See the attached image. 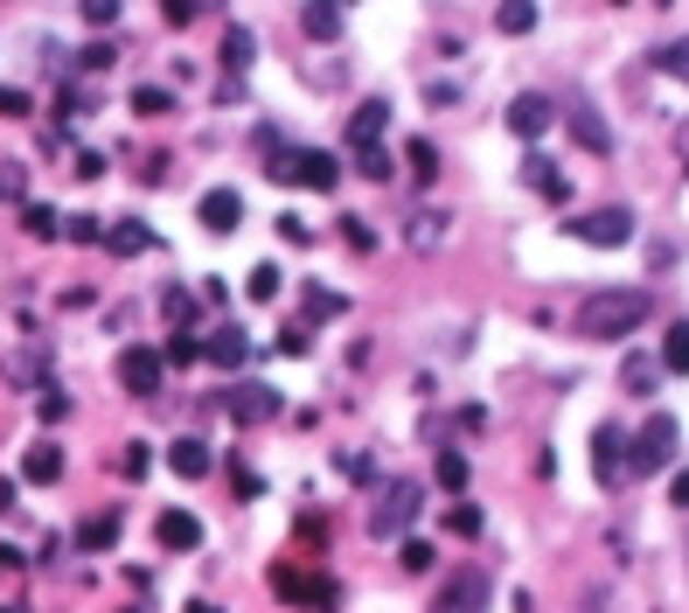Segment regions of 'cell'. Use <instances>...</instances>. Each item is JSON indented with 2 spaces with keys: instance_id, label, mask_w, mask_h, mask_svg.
<instances>
[{
  "instance_id": "1f68e13d",
  "label": "cell",
  "mask_w": 689,
  "mask_h": 613,
  "mask_svg": "<svg viewBox=\"0 0 689 613\" xmlns=\"http://www.w3.org/2000/svg\"><path fill=\"white\" fill-rule=\"evenodd\" d=\"M355 175H370V182H390V153H383V147H355Z\"/></svg>"
},
{
  "instance_id": "d6986e66",
  "label": "cell",
  "mask_w": 689,
  "mask_h": 613,
  "mask_svg": "<svg viewBox=\"0 0 689 613\" xmlns=\"http://www.w3.org/2000/svg\"><path fill=\"white\" fill-rule=\"evenodd\" d=\"M167 467H175L182 482H202V474L217 467V460H209V447H202V439H175V447H167Z\"/></svg>"
},
{
  "instance_id": "e0dca14e",
  "label": "cell",
  "mask_w": 689,
  "mask_h": 613,
  "mask_svg": "<svg viewBox=\"0 0 689 613\" xmlns=\"http://www.w3.org/2000/svg\"><path fill=\"white\" fill-rule=\"evenodd\" d=\"M523 182H529L544 203H564V196H571V182L558 175V161H544V153H529V161H523Z\"/></svg>"
},
{
  "instance_id": "7c38bea8",
  "label": "cell",
  "mask_w": 689,
  "mask_h": 613,
  "mask_svg": "<svg viewBox=\"0 0 689 613\" xmlns=\"http://www.w3.org/2000/svg\"><path fill=\"white\" fill-rule=\"evenodd\" d=\"M22 482L56 488V482H63V447H49V439H43V447H28L22 453Z\"/></svg>"
},
{
  "instance_id": "f907efd6",
  "label": "cell",
  "mask_w": 689,
  "mask_h": 613,
  "mask_svg": "<svg viewBox=\"0 0 689 613\" xmlns=\"http://www.w3.org/2000/svg\"><path fill=\"white\" fill-rule=\"evenodd\" d=\"M279 238H285V244H306V238H314V230H306L300 217H279Z\"/></svg>"
},
{
  "instance_id": "f546056e",
  "label": "cell",
  "mask_w": 689,
  "mask_h": 613,
  "mask_svg": "<svg viewBox=\"0 0 689 613\" xmlns=\"http://www.w3.org/2000/svg\"><path fill=\"white\" fill-rule=\"evenodd\" d=\"M77 14H84L91 28H112V22L126 14V0H77Z\"/></svg>"
},
{
  "instance_id": "d6a6232c",
  "label": "cell",
  "mask_w": 689,
  "mask_h": 613,
  "mask_svg": "<svg viewBox=\"0 0 689 613\" xmlns=\"http://www.w3.org/2000/svg\"><path fill=\"white\" fill-rule=\"evenodd\" d=\"M132 112H147V119H161V112H175V99H167L161 84H140V91H132Z\"/></svg>"
},
{
  "instance_id": "44dd1931",
  "label": "cell",
  "mask_w": 689,
  "mask_h": 613,
  "mask_svg": "<svg viewBox=\"0 0 689 613\" xmlns=\"http://www.w3.org/2000/svg\"><path fill=\"white\" fill-rule=\"evenodd\" d=\"M252 63H258V35H252V28H230V35H223V70L244 77Z\"/></svg>"
},
{
  "instance_id": "83f0119b",
  "label": "cell",
  "mask_w": 689,
  "mask_h": 613,
  "mask_svg": "<svg viewBox=\"0 0 689 613\" xmlns=\"http://www.w3.org/2000/svg\"><path fill=\"white\" fill-rule=\"evenodd\" d=\"M397 565H405V571H432V544H425V536H397Z\"/></svg>"
},
{
  "instance_id": "ee69618b",
  "label": "cell",
  "mask_w": 689,
  "mask_h": 613,
  "mask_svg": "<svg viewBox=\"0 0 689 613\" xmlns=\"http://www.w3.org/2000/svg\"><path fill=\"white\" fill-rule=\"evenodd\" d=\"M70 244H105V223L98 217H70Z\"/></svg>"
},
{
  "instance_id": "484cf974",
  "label": "cell",
  "mask_w": 689,
  "mask_h": 613,
  "mask_svg": "<svg viewBox=\"0 0 689 613\" xmlns=\"http://www.w3.org/2000/svg\"><path fill=\"white\" fill-rule=\"evenodd\" d=\"M662 370H676V377H689V321H676V328L662 335Z\"/></svg>"
},
{
  "instance_id": "4dcf8cb0",
  "label": "cell",
  "mask_w": 689,
  "mask_h": 613,
  "mask_svg": "<svg viewBox=\"0 0 689 613\" xmlns=\"http://www.w3.org/2000/svg\"><path fill=\"white\" fill-rule=\"evenodd\" d=\"M405 161H411V175H418V182H432V175H439V147H432V140H411V147H405Z\"/></svg>"
},
{
  "instance_id": "74e56055",
  "label": "cell",
  "mask_w": 689,
  "mask_h": 613,
  "mask_svg": "<svg viewBox=\"0 0 689 613\" xmlns=\"http://www.w3.org/2000/svg\"><path fill=\"white\" fill-rule=\"evenodd\" d=\"M161 307H167V321H175V328H188V321H196V300H188L182 286H167V293H161Z\"/></svg>"
},
{
  "instance_id": "5b68a950",
  "label": "cell",
  "mask_w": 689,
  "mask_h": 613,
  "mask_svg": "<svg viewBox=\"0 0 689 613\" xmlns=\"http://www.w3.org/2000/svg\"><path fill=\"white\" fill-rule=\"evenodd\" d=\"M223 412H230V426H272V418L285 412V397L272 391V383H230V397H223Z\"/></svg>"
},
{
  "instance_id": "6da1fadb",
  "label": "cell",
  "mask_w": 689,
  "mask_h": 613,
  "mask_svg": "<svg viewBox=\"0 0 689 613\" xmlns=\"http://www.w3.org/2000/svg\"><path fill=\"white\" fill-rule=\"evenodd\" d=\"M647 314H655V293H647V286H599V293L579 307V335L585 342H627Z\"/></svg>"
},
{
  "instance_id": "cb8c5ba5",
  "label": "cell",
  "mask_w": 689,
  "mask_h": 613,
  "mask_svg": "<svg viewBox=\"0 0 689 613\" xmlns=\"http://www.w3.org/2000/svg\"><path fill=\"white\" fill-rule=\"evenodd\" d=\"M620 383H627L634 397H647V391L662 383V362H647V356H627V362H620Z\"/></svg>"
},
{
  "instance_id": "ac0fdd59",
  "label": "cell",
  "mask_w": 689,
  "mask_h": 613,
  "mask_svg": "<svg viewBox=\"0 0 689 613\" xmlns=\"http://www.w3.org/2000/svg\"><path fill=\"white\" fill-rule=\"evenodd\" d=\"M405 238H411V252H439V244H446V209H418V217H405Z\"/></svg>"
},
{
  "instance_id": "8d00e7d4",
  "label": "cell",
  "mask_w": 689,
  "mask_h": 613,
  "mask_svg": "<svg viewBox=\"0 0 689 613\" xmlns=\"http://www.w3.org/2000/svg\"><path fill=\"white\" fill-rule=\"evenodd\" d=\"M341 244H349V252H376V230L362 217H341Z\"/></svg>"
},
{
  "instance_id": "277c9868",
  "label": "cell",
  "mask_w": 689,
  "mask_h": 613,
  "mask_svg": "<svg viewBox=\"0 0 689 613\" xmlns=\"http://www.w3.org/2000/svg\"><path fill=\"white\" fill-rule=\"evenodd\" d=\"M676 439H682V426H676V418H668V412H655V418H647V426H641L634 453H627V467H634V474H662L668 460H676Z\"/></svg>"
},
{
  "instance_id": "5bb4252c",
  "label": "cell",
  "mask_w": 689,
  "mask_h": 613,
  "mask_svg": "<svg viewBox=\"0 0 689 613\" xmlns=\"http://www.w3.org/2000/svg\"><path fill=\"white\" fill-rule=\"evenodd\" d=\"M571 140H579L585 153H612V126L592 105H571Z\"/></svg>"
},
{
  "instance_id": "c3c4849f",
  "label": "cell",
  "mask_w": 689,
  "mask_h": 613,
  "mask_svg": "<svg viewBox=\"0 0 689 613\" xmlns=\"http://www.w3.org/2000/svg\"><path fill=\"white\" fill-rule=\"evenodd\" d=\"M335 467L349 474V482H370V460H362V453H335Z\"/></svg>"
},
{
  "instance_id": "9a60e30c",
  "label": "cell",
  "mask_w": 689,
  "mask_h": 613,
  "mask_svg": "<svg viewBox=\"0 0 689 613\" xmlns=\"http://www.w3.org/2000/svg\"><path fill=\"white\" fill-rule=\"evenodd\" d=\"M300 35H306V43H335V35H341V8H335V0H306V8H300Z\"/></svg>"
},
{
  "instance_id": "bcb514c9",
  "label": "cell",
  "mask_w": 689,
  "mask_h": 613,
  "mask_svg": "<svg viewBox=\"0 0 689 613\" xmlns=\"http://www.w3.org/2000/svg\"><path fill=\"white\" fill-rule=\"evenodd\" d=\"M70 175H77V182H98V175H105V153H77Z\"/></svg>"
},
{
  "instance_id": "7402d4cb",
  "label": "cell",
  "mask_w": 689,
  "mask_h": 613,
  "mask_svg": "<svg viewBox=\"0 0 689 613\" xmlns=\"http://www.w3.org/2000/svg\"><path fill=\"white\" fill-rule=\"evenodd\" d=\"M77 544H84V551H112V544H119V516H84V523H77Z\"/></svg>"
},
{
  "instance_id": "f1b7e54d",
  "label": "cell",
  "mask_w": 689,
  "mask_h": 613,
  "mask_svg": "<svg viewBox=\"0 0 689 613\" xmlns=\"http://www.w3.org/2000/svg\"><path fill=\"white\" fill-rule=\"evenodd\" d=\"M35 412H43V426H63V418H70V391H56V383H43Z\"/></svg>"
},
{
  "instance_id": "f6af8a7d",
  "label": "cell",
  "mask_w": 689,
  "mask_h": 613,
  "mask_svg": "<svg viewBox=\"0 0 689 613\" xmlns=\"http://www.w3.org/2000/svg\"><path fill=\"white\" fill-rule=\"evenodd\" d=\"M0 119H28V91H14V84H0Z\"/></svg>"
},
{
  "instance_id": "6f0895ef",
  "label": "cell",
  "mask_w": 689,
  "mask_h": 613,
  "mask_svg": "<svg viewBox=\"0 0 689 613\" xmlns=\"http://www.w3.org/2000/svg\"><path fill=\"white\" fill-rule=\"evenodd\" d=\"M126 613H140V606H126Z\"/></svg>"
},
{
  "instance_id": "ffe728a7",
  "label": "cell",
  "mask_w": 689,
  "mask_h": 613,
  "mask_svg": "<svg viewBox=\"0 0 689 613\" xmlns=\"http://www.w3.org/2000/svg\"><path fill=\"white\" fill-rule=\"evenodd\" d=\"M202 356H209V362H217V370H237V362H244V356H252V342H244L237 328H217V335H209V342H202Z\"/></svg>"
},
{
  "instance_id": "3957f363",
  "label": "cell",
  "mask_w": 689,
  "mask_h": 613,
  "mask_svg": "<svg viewBox=\"0 0 689 613\" xmlns=\"http://www.w3.org/2000/svg\"><path fill=\"white\" fill-rule=\"evenodd\" d=\"M418 509H425V488H418V482H390L376 495V509H370V536H405L418 523Z\"/></svg>"
},
{
  "instance_id": "30bf717a",
  "label": "cell",
  "mask_w": 689,
  "mask_h": 613,
  "mask_svg": "<svg viewBox=\"0 0 689 613\" xmlns=\"http://www.w3.org/2000/svg\"><path fill=\"white\" fill-rule=\"evenodd\" d=\"M550 119H558V105H550L544 91H523V99L509 105V132H515V140H544Z\"/></svg>"
},
{
  "instance_id": "8fae6325",
  "label": "cell",
  "mask_w": 689,
  "mask_h": 613,
  "mask_svg": "<svg viewBox=\"0 0 689 613\" xmlns=\"http://www.w3.org/2000/svg\"><path fill=\"white\" fill-rule=\"evenodd\" d=\"M592 467H599L606 488H620L627 474H634V467H627V439H620V426H599V432H592Z\"/></svg>"
},
{
  "instance_id": "d4e9b609",
  "label": "cell",
  "mask_w": 689,
  "mask_h": 613,
  "mask_svg": "<svg viewBox=\"0 0 689 613\" xmlns=\"http://www.w3.org/2000/svg\"><path fill=\"white\" fill-rule=\"evenodd\" d=\"M494 28H502V35H529L536 28V0H502V8H494Z\"/></svg>"
},
{
  "instance_id": "11a10c76",
  "label": "cell",
  "mask_w": 689,
  "mask_h": 613,
  "mask_svg": "<svg viewBox=\"0 0 689 613\" xmlns=\"http://www.w3.org/2000/svg\"><path fill=\"white\" fill-rule=\"evenodd\" d=\"M676 147H682V153H689V126H682V132H676Z\"/></svg>"
},
{
  "instance_id": "2e32d148",
  "label": "cell",
  "mask_w": 689,
  "mask_h": 613,
  "mask_svg": "<svg viewBox=\"0 0 689 613\" xmlns=\"http://www.w3.org/2000/svg\"><path fill=\"white\" fill-rule=\"evenodd\" d=\"M383 126H390V105H383V99H362L355 119H349V147H376Z\"/></svg>"
},
{
  "instance_id": "f5cc1de1",
  "label": "cell",
  "mask_w": 689,
  "mask_h": 613,
  "mask_svg": "<svg viewBox=\"0 0 689 613\" xmlns=\"http://www.w3.org/2000/svg\"><path fill=\"white\" fill-rule=\"evenodd\" d=\"M0 571H14V551L8 544H0Z\"/></svg>"
},
{
  "instance_id": "ba28073f",
  "label": "cell",
  "mask_w": 689,
  "mask_h": 613,
  "mask_svg": "<svg viewBox=\"0 0 689 613\" xmlns=\"http://www.w3.org/2000/svg\"><path fill=\"white\" fill-rule=\"evenodd\" d=\"M196 223L209 230V238H230V230L244 223V196L237 188H209V196L196 203Z\"/></svg>"
},
{
  "instance_id": "d590c367",
  "label": "cell",
  "mask_w": 689,
  "mask_h": 613,
  "mask_svg": "<svg viewBox=\"0 0 689 613\" xmlns=\"http://www.w3.org/2000/svg\"><path fill=\"white\" fill-rule=\"evenodd\" d=\"M341 307H349V300H341V293H328V286H306V314H314V321H328V314H341Z\"/></svg>"
},
{
  "instance_id": "7bdbcfd3",
  "label": "cell",
  "mask_w": 689,
  "mask_h": 613,
  "mask_svg": "<svg viewBox=\"0 0 689 613\" xmlns=\"http://www.w3.org/2000/svg\"><path fill=\"white\" fill-rule=\"evenodd\" d=\"M202 8H209V0H161V14H167V22H175V28H188V22H196Z\"/></svg>"
},
{
  "instance_id": "7a4b0ae2",
  "label": "cell",
  "mask_w": 689,
  "mask_h": 613,
  "mask_svg": "<svg viewBox=\"0 0 689 613\" xmlns=\"http://www.w3.org/2000/svg\"><path fill=\"white\" fill-rule=\"evenodd\" d=\"M265 175H272V182H293V188H314V196H328V188L341 182V161H335V153H320V147H279Z\"/></svg>"
},
{
  "instance_id": "db71d44e",
  "label": "cell",
  "mask_w": 689,
  "mask_h": 613,
  "mask_svg": "<svg viewBox=\"0 0 689 613\" xmlns=\"http://www.w3.org/2000/svg\"><path fill=\"white\" fill-rule=\"evenodd\" d=\"M188 613H217V606H209V600H196V606H188Z\"/></svg>"
},
{
  "instance_id": "52a82bcc",
  "label": "cell",
  "mask_w": 689,
  "mask_h": 613,
  "mask_svg": "<svg viewBox=\"0 0 689 613\" xmlns=\"http://www.w3.org/2000/svg\"><path fill=\"white\" fill-rule=\"evenodd\" d=\"M432 613H488V571L481 565H467V571H453L446 586H439V600Z\"/></svg>"
},
{
  "instance_id": "7dc6e473",
  "label": "cell",
  "mask_w": 689,
  "mask_h": 613,
  "mask_svg": "<svg viewBox=\"0 0 689 613\" xmlns=\"http://www.w3.org/2000/svg\"><path fill=\"white\" fill-rule=\"evenodd\" d=\"M77 63H84V70H112V43H91V49H77Z\"/></svg>"
},
{
  "instance_id": "60d3db41",
  "label": "cell",
  "mask_w": 689,
  "mask_h": 613,
  "mask_svg": "<svg viewBox=\"0 0 689 613\" xmlns=\"http://www.w3.org/2000/svg\"><path fill=\"white\" fill-rule=\"evenodd\" d=\"M147 439H126V453H119V467H126V482H140V474H147Z\"/></svg>"
},
{
  "instance_id": "816d5d0a",
  "label": "cell",
  "mask_w": 689,
  "mask_h": 613,
  "mask_svg": "<svg viewBox=\"0 0 689 613\" xmlns=\"http://www.w3.org/2000/svg\"><path fill=\"white\" fill-rule=\"evenodd\" d=\"M668 502H676V509H689V467L676 474V482H668Z\"/></svg>"
},
{
  "instance_id": "4fadbf2b",
  "label": "cell",
  "mask_w": 689,
  "mask_h": 613,
  "mask_svg": "<svg viewBox=\"0 0 689 613\" xmlns=\"http://www.w3.org/2000/svg\"><path fill=\"white\" fill-rule=\"evenodd\" d=\"M153 536H161V551H196L202 544V523L188 509H167L161 523H153Z\"/></svg>"
},
{
  "instance_id": "8992f818",
  "label": "cell",
  "mask_w": 689,
  "mask_h": 613,
  "mask_svg": "<svg viewBox=\"0 0 689 613\" xmlns=\"http://www.w3.org/2000/svg\"><path fill=\"white\" fill-rule=\"evenodd\" d=\"M579 244H599V252H620V244H634V209H592V217L564 223Z\"/></svg>"
},
{
  "instance_id": "b9f144b4",
  "label": "cell",
  "mask_w": 689,
  "mask_h": 613,
  "mask_svg": "<svg viewBox=\"0 0 689 613\" xmlns=\"http://www.w3.org/2000/svg\"><path fill=\"white\" fill-rule=\"evenodd\" d=\"M244 293H252V300H279V265H258V273H252V286H244Z\"/></svg>"
},
{
  "instance_id": "f35d334b",
  "label": "cell",
  "mask_w": 689,
  "mask_h": 613,
  "mask_svg": "<svg viewBox=\"0 0 689 613\" xmlns=\"http://www.w3.org/2000/svg\"><path fill=\"white\" fill-rule=\"evenodd\" d=\"M22 223H28V238H56V230H63V223H56V209H43V203H28Z\"/></svg>"
},
{
  "instance_id": "e575fe53",
  "label": "cell",
  "mask_w": 689,
  "mask_h": 613,
  "mask_svg": "<svg viewBox=\"0 0 689 613\" xmlns=\"http://www.w3.org/2000/svg\"><path fill=\"white\" fill-rule=\"evenodd\" d=\"M446 530H453V536H481V509H474V502H453V509H446Z\"/></svg>"
},
{
  "instance_id": "836d02e7",
  "label": "cell",
  "mask_w": 689,
  "mask_h": 613,
  "mask_svg": "<svg viewBox=\"0 0 689 613\" xmlns=\"http://www.w3.org/2000/svg\"><path fill=\"white\" fill-rule=\"evenodd\" d=\"M655 70H662V77H682V84H689V43H668V49H655Z\"/></svg>"
},
{
  "instance_id": "ab89813d",
  "label": "cell",
  "mask_w": 689,
  "mask_h": 613,
  "mask_svg": "<svg viewBox=\"0 0 689 613\" xmlns=\"http://www.w3.org/2000/svg\"><path fill=\"white\" fill-rule=\"evenodd\" d=\"M196 356H202V342H188V328H175L167 349H161V362H196Z\"/></svg>"
},
{
  "instance_id": "603a6c76",
  "label": "cell",
  "mask_w": 689,
  "mask_h": 613,
  "mask_svg": "<svg viewBox=\"0 0 689 613\" xmlns=\"http://www.w3.org/2000/svg\"><path fill=\"white\" fill-rule=\"evenodd\" d=\"M439 488H446V495H467V453H459V447H439Z\"/></svg>"
},
{
  "instance_id": "9c48e42d",
  "label": "cell",
  "mask_w": 689,
  "mask_h": 613,
  "mask_svg": "<svg viewBox=\"0 0 689 613\" xmlns=\"http://www.w3.org/2000/svg\"><path fill=\"white\" fill-rule=\"evenodd\" d=\"M161 370H167L161 349H140V342H132V349L119 356V383H126L132 397H153V391H161Z\"/></svg>"
},
{
  "instance_id": "4316f807",
  "label": "cell",
  "mask_w": 689,
  "mask_h": 613,
  "mask_svg": "<svg viewBox=\"0 0 689 613\" xmlns=\"http://www.w3.org/2000/svg\"><path fill=\"white\" fill-rule=\"evenodd\" d=\"M105 244H112L119 258H132V252H153V230H147V223H119V230H105Z\"/></svg>"
},
{
  "instance_id": "9f6ffc18",
  "label": "cell",
  "mask_w": 689,
  "mask_h": 613,
  "mask_svg": "<svg viewBox=\"0 0 689 613\" xmlns=\"http://www.w3.org/2000/svg\"><path fill=\"white\" fill-rule=\"evenodd\" d=\"M335 8H349V0H335Z\"/></svg>"
},
{
  "instance_id": "681fc988",
  "label": "cell",
  "mask_w": 689,
  "mask_h": 613,
  "mask_svg": "<svg viewBox=\"0 0 689 613\" xmlns=\"http://www.w3.org/2000/svg\"><path fill=\"white\" fill-rule=\"evenodd\" d=\"M306 349H314V342H306V328H285V335H279V356H306Z\"/></svg>"
}]
</instances>
